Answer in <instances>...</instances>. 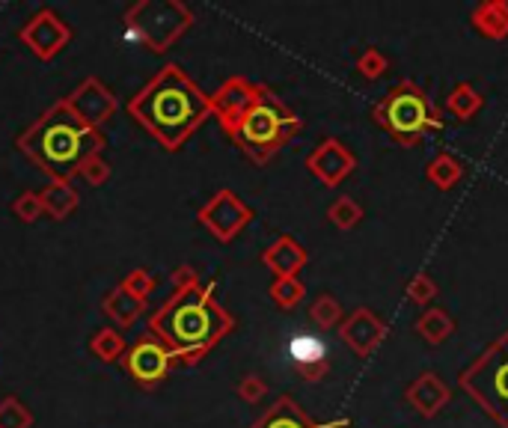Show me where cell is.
<instances>
[{
  "label": "cell",
  "instance_id": "19",
  "mask_svg": "<svg viewBox=\"0 0 508 428\" xmlns=\"http://www.w3.org/2000/svg\"><path fill=\"white\" fill-rule=\"evenodd\" d=\"M143 310H146V301L137 298V295H131L122 283L117 289H110L105 295V301H101V312L117 324V331L131 328V324L143 315Z\"/></svg>",
  "mask_w": 508,
  "mask_h": 428
},
{
  "label": "cell",
  "instance_id": "5",
  "mask_svg": "<svg viewBox=\"0 0 508 428\" xmlns=\"http://www.w3.org/2000/svg\"><path fill=\"white\" fill-rule=\"evenodd\" d=\"M371 119L399 146H416V140H422L428 131L443 128V119H440L434 101L413 81H401L399 87H392L371 107Z\"/></svg>",
  "mask_w": 508,
  "mask_h": 428
},
{
  "label": "cell",
  "instance_id": "21",
  "mask_svg": "<svg viewBox=\"0 0 508 428\" xmlns=\"http://www.w3.org/2000/svg\"><path fill=\"white\" fill-rule=\"evenodd\" d=\"M413 331L420 333L425 342L440 345V342H446L452 333H455V319H452L443 307H428V310H422L420 319H416Z\"/></svg>",
  "mask_w": 508,
  "mask_h": 428
},
{
  "label": "cell",
  "instance_id": "17",
  "mask_svg": "<svg viewBox=\"0 0 508 428\" xmlns=\"http://www.w3.org/2000/svg\"><path fill=\"white\" fill-rule=\"evenodd\" d=\"M345 425H348V420L315 423L312 416L300 411V404L291 396H279L250 428H345Z\"/></svg>",
  "mask_w": 508,
  "mask_h": 428
},
{
  "label": "cell",
  "instance_id": "12",
  "mask_svg": "<svg viewBox=\"0 0 508 428\" xmlns=\"http://www.w3.org/2000/svg\"><path fill=\"white\" fill-rule=\"evenodd\" d=\"M307 167H310V173H312L315 178H319L321 185L339 188L348 176L354 173L357 158H354V152L348 149V146H345L342 140L327 138L321 146H315V149L310 152Z\"/></svg>",
  "mask_w": 508,
  "mask_h": 428
},
{
  "label": "cell",
  "instance_id": "36",
  "mask_svg": "<svg viewBox=\"0 0 508 428\" xmlns=\"http://www.w3.org/2000/svg\"><path fill=\"white\" fill-rule=\"evenodd\" d=\"M173 286H176V291L178 289H188V286H194V283H199V277H197V271L190 265H178L176 271H173Z\"/></svg>",
  "mask_w": 508,
  "mask_h": 428
},
{
  "label": "cell",
  "instance_id": "35",
  "mask_svg": "<svg viewBox=\"0 0 508 428\" xmlns=\"http://www.w3.org/2000/svg\"><path fill=\"white\" fill-rule=\"evenodd\" d=\"M81 176L86 178L89 185L101 188V185H107V178H110V164H107L101 155H96L93 161H86V167L81 170Z\"/></svg>",
  "mask_w": 508,
  "mask_h": 428
},
{
  "label": "cell",
  "instance_id": "10",
  "mask_svg": "<svg viewBox=\"0 0 508 428\" xmlns=\"http://www.w3.org/2000/svg\"><path fill=\"white\" fill-rule=\"evenodd\" d=\"M18 39L33 51V57L48 63L54 57H60L66 45L72 42V27L66 25L54 9H39V13L18 30Z\"/></svg>",
  "mask_w": 508,
  "mask_h": 428
},
{
  "label": "cell",
  "instance_id": "16",
  "mask_svg": "<svg viewBox=\"0 0 508 428\" xmlns=\"http://www.w3.org/2000/svg\"><path fill=\"white\" fill-rule=\"evenodd\" d=\"M404 399H408V404L416 413L425 416V420H432V416H437L449 404L452 390L446 387L443 378L434 375V372H422V375L404 390Z\"/></svg>",
  "mask_w": 508,
  "mask_h": 428
},
{
  "label": "cell",
  "instance_id": "26",
  "mask_svg": "<svg viewBox=\"0 0 508 428\" xmlns=\"http://www.w3.org/2000/svg\"><path fill=\"white\" fill-rule=\"evenodd\" d=\"M303 298H307V286L298 277H274V283H270V301L279 310H295Z\"/></svg>",
  "mask_w": 508,
  "mask_h": 428
},
{
  "label": "cell",
  "instance_id": "22",
  "mask_svg": "<svg viewBox=\"0 0 508 428\" xmlns=\"http://www.w3.org/2000/svg\"><path fill=\"white\" fill-rule=\"evenodd\" d=\"M472 27H476L482 36H488V39H505L508 36V15H505V9H503V0L500 4H479L476 9H472Z\"/></svg>",
  "mask_w": 508,
  "mask_h": 428
},
{
  "label": "cell",
  "instance_id": "7",
  "mask_svg": "<svg viewBox=\"0 0 508 428\" xmlns=\"http://www.w3.org/2000/svg\"><path fill=\"white\" fill-rule=\"evenodd\" d=\"M458 381L496 423L508 428V331L461 372Z\"/></svg>",
  "mask_w": 508,
  "mask_h": 428
},
{
  "label": "cell",
  "instance_id": "15",
  "mask_svg": "<svg viewBox=\"0 0 508 428\" xmlns=\"http://www.w3.org/2000/svg\"><path fill=\"white\" fill-rule=\"evenodd\" d=\"M289 357L295 369L300 372L303 381L310 384H319V381L330 372V363H327V342L321 336L300 331L289 340Z\"/></svg>",
  "mask_w": 508,
  "mask_h": 428
},
{
  "label": "cell",
  "instance_id": "25",
  "mask_svg": "<svg viewBox=\"0 0 508 428\" xmlns=\"http://www.w3.org/2000/svg\"><path fill=\"white\" fill-rule=\"evenodd\" d=\"M446 107H449L452 117H458V119H472V117L479 114V107H482L479 89L472 87V84H455V87H452L449 98H446Z\"/></svg>",
  "mask_w": 508,
  "mask_h": 428
},
{
  "label": "cell",
  "instance_id": "2",
  "mask_svg": "<svg viewBox=\"0 0 508 428\" xmlns=\"http://www.w3.org/2000/svg\"><path fill=\"white\" fill-rule=\"evenodd\" d=\"M128 114L167 152H178L214 117L211 96L202 93L178 63L157 69L152 81L128 101Z\"/></svg>",
  "mask_w": 508,
  "mask_h": 428
},
{
  "label": "cell",
  "instance_id": "29",
  "mask_svg": "<svg viewBox=\"0 0 508 428\" xmlns=\"http://www.w3.org/2000/svg\"><path fill=\"white\" fill-rule=\"evenodd\" d=\"M327 218H330V223L336 229H354L360 220H363V209H360V202L354 197H339L330 209H327Z\"/></svg>",
  "mask_w": 508,
  "mask_h": 428
},
{
  "label": "cell",
  "instance_id": "9",
  "mask_svg": "<svg viewBox=\"0 0 508 428\" xmlns=\"http://www.w3.org/2000/svg\"><path fill=\"white\" fill-rule=\"evenodd\" d=\"M122 366L134 378V384L143 390H155L161 381H167V375L173 372L176 360L167 348L155 340V336H143L140 342H134L126 357H122Z\"/></svg>",
  "mask_w": 508,
  "mask_h": 428
},
{
  "label": "cell",
  "instance_id": "33",
  "mask_svg": "<svg viewBox=\"0 0 508 428\" xmlns=\"http://www.w3.org/2000/svg\"><path fill=\"white\" fill-rule=\"evenodd\" d=\"M122 286H126L128 291H131V295H137V298H149L152 295V291H155V277L149 274V271H146V268H134V271H128V277L126 280H122Z\"/></svg>",
  "mask_w": 508,
  "mask_h": 428
},
{
  "label": "cell",
  "instance_id": "34",
  "mask_svg": "<svg viewBox=\"0 0 508 428\" xmlns=\"http://www.w3.org/2000/svg\"><path fill=\"white\" fill-rule=\"evenodd\" d=\"M235 392H239V399L247 402V404H259L265 396H268V384L259 375H244L239 381V387H235Z\"/></svg>",
  "mask_w": 508,
  "mask_h": 428
},
{
  "label": "cell",
  "instance_id": "11",
  "mask_svg": "<svg viewBox=\"0 0 508 428\" xmlns=\"http://www.w3.org/2000/svg\"><path fill=\"white\" fill-rule=\"evenodd\" d=\"M63 101L69 105L72 114L89 128L105 126V122L117 114V107H119L113 89L105 81H98V77H86V81L77 84L72 89V96H66Z\"/></svg>",
  "mask_w": 508,
  "mask_h": 428
},
{
  "label": "cell",
  "instance_id": "13",
  "mask_svg": "<svg viewBox=\"0 0 508 428\" xmlns=\"http://www.w3.org/2000/svg\"><path fill=\"white\" fill-rule=\"evenodd\" d=\"M259 87L262 84H253L247 77H229V81L220 84L218 93L211 96V114L218 117L223 131H229L250 110V105L259 96Z\"/></svg>",
  "mask_w": 508,
  "mask_h": 428
},
{
  "label": "cell",
  "instance_id": "6",
  "mask_svg": "<svg viewBox=\"0 0 508 428\" xmlns=\"http://www.w3.org/2000/svg\"><path fill=\"white\" fill-rule=\"evenodd\" d=\"M126 39L143 42L152 54H164L194 25V13L178 0H137L126 9Z\"/></svg>",
  "mask_w": 508,
  "mask_h": 428
},
{
  "label": "cell",
  "instance_id": "30",
  "mask_svg": "<svg viewBox=\"0 0 508 428\" xmlns=\"http://www.w3.org/2000/svg\"><path fill=\"white\" fill-rule=\"evenodd\" d=\"M437 298V283L432 274H416L408 283V301L416 303V307H432V301Z\"/></svg>",
  "mask_w": 508,
  "mask_h": 428
},
{
  "label": "cell",
  "instance_id": "14",
  "mask_svg": "<svg viewBox=\"0 0 508 428\" xmlns=\"http://www.w3.org/2000/svg\"><path fill=\"white\" fill-rule=\"evenodd\" d=\"M339 336H342V342L351 348L357 357H371L378 352V345L383 342V336H387V324H383L369 307H360L339 324Z\"/></svg>",
  "mask_w": 508,
  "mask_h": 428
},
{
  "label": "cell",
  "instance_id": "24",
  "mask_svg": "<svg viewBox=\"0 0 508 428\" xmlns=\"http://www.w3.org/2000/svg\"><path fill=\"white\" fill-rule=\"evenodd\" d=\"M89 352H93L101 363H122V357H126L128 345H126V336H122L117 328H101L96 331V336L89 340Z\"/></svg>",
  "mask_w": 508,
  "mask_h": 428
},
{
  "label": "cell",
  "instance_id": "20",
  "mask_svg": "<svg viewBox=\"0 0 508 428\" xmlns=\"http://www.w3.org/2000/svg\"><path fill=\"white\" fill-rule=\"evenodd\" d=\"M39 202L48 218L66 220L77 211V206H81V194H77L72 182H48L39 190Z\"/></svg>",
  "mask_w": 508,
  "mask_h": 428
},
{
  "label": "cell",
  "instance_id": "32",
  "mask_svg": "<svg viewBox=\"0 0 508 428\" xmlns=\"http://www.w3.org/2000/svg\"><path fill=\"white\" fill-rule=\"evenodd\" d=\"M13 214L21 220V223H36L42 218V202H39V194H33V190H25L15 202H13Z\"/></svg>",
  "mask_w": 508,
  "mask_h": 428
},
{
  "label": "cell",
  "instance_id": "4",
  "mask_svg": "<svg viewBox=\"0 0 508 428\" xmlns=\"http://www.w3.org/2000/svg\"><path fill=\"white\" fill-rule=\"evenodd\" d=\"M300 128H303V122L298 119V114H291V110L274 96V89L262 84L250 110L226 131V138L239 146L253 164L262 167L282 149V146L291 143V138H295Z\"/></svg>",
  "mask_w": 508,
  "mask_h": 428
},
{
  "label": "cell",
  "instance_id": "18",
  "mask_svg": "<svg viewBox=\"0 0 508 428\" xmlns=\"http://www.w3.org/2000/svg\"><path fill=\"white\" fill-rule=\"evenodd\" d=\"M307 250L291 239V235H279V239L265 247L262 253V262L270 268V274L274 277H298L303 271V265H307Z\"/></svg>",
  "mask_w": 508,
  "mask_h": 428
},
{
  "label": "cell",
  "instance_id": "31",
  "mask_svg": "<svg viewBox=\"0 0 508 428\" xmlns=\"http://www.w3.org/2000/svg\"><path fill=\"white\" fill-rule=\"evenodd\" d=\"M387 69H390V63H387V57H383L378 48H366L357 57V72L363 77H369V81H378V77Z\"/></svg>",
  "mask_w": 508,
  "mask_h": 428
},
{
  "label": "cell",
  "instance_id": "3",
  "mask_svg": "<svg viewBox=\"0 0 508 428\" xmlns=\"http://www.w3.org/2000/svg\"><path fill=\"white\" fill-rule=\"evenodd\" d=\"M15 146L36 164V170L51 176V182H72L75 176H81L86 161L105 152L107 138L101 128L84 126L60 98L27 131L18 134Z\"/></svg>",
  "mask_w": 508,
  "mask_h": 428
},
{
  "label": "cell",
  "instance_id": "28",
  "mask_svg": "<svg viewBox=\"0 0 508 428\" xmlns=\"http://www.w3.org/2000/svg\"><path fill=\"white\" fill-rule=\"evenodd\" d=\"M36 416L18 396L0 399V428H33Z\"/></svg>",
  "mask_w": 508,
  "mask_h": 428
},
{
  "label": "cell",
  "instance_id": "8",
  "mask_svg": "<svg viewBox=\"0 0 508 428\" xmlns=\"http://www.w3.org/2000/svg\"><path fill=\"white\" fill-rule=\"evenodd\" d=\"M199 223L206 227L214 239H218L220 244H229L235 241L239 235L250 227V220H253V209L247 206V202L239 197V194H232L229 188H223L218 190L206 206L199 209Z\"/></svg>",
  "mask_w": 508,
  "mask_h": 428
},
{
  "label": "cell",
  "instance_id": "37",
  "mask_svg": "<svg viewBox=\"0 0 508 428\" xmlns=\"http://www.w3.org/2000/svg\"><path fill=\"white\" fill-rule=\"evenodd\" d=\"M503 9H505V15H508V0H503Z\"/></svg>",
  "mask_w": 508,
  "mask_h": 428
},
{
  "label": "cell",
  "instance_id": "27",
  "mask_svg": "<svg viewBox=\"0 0 508 428\" xmlns=\"http://www.w3.org/2000/svg\"><path fill=\"white\" fill-rule=\"evenodd\" d=\"M310 321L321 331H333L342 324V303L333 295H319L310 307Z\"/></svg>",
  "mask_w": 508,
  "mask_h": 428
},
{
  "label": "cell",
  "instance_id": "23",
  "mask_svg": "<svg viewBox=\"0 0 508 428\" xmlns=\"http://www.w3.org/2000/svg\"><path fill=\"white\" fill-rule=\"evenodd\" d=\"M425 178L432 182L434 188L440 190H449V188H455L461 178H464V164L458 161L455 155H449V152H440L432 158V164L425 167Z\"/></svg>",
  "mask_w": 508,
  "mask_h": 428
},
{
  "label": "cell",
  "instance_id": "1",
  "mask_svg": "<svg viewBox=\"0 0 508 428\" xmlns=\"http://www.w3.org/2000/svg\"><path fill=\"white\" fill-rule=\"evenodd\" d=\"M235 319L218 303V283H194L173 291L149 319V336H155L176 363L197 366L214 345L232 333Z\"/></svg>",
  "mask_w": 508,
  "mask_h": 428
}]
</instances>
